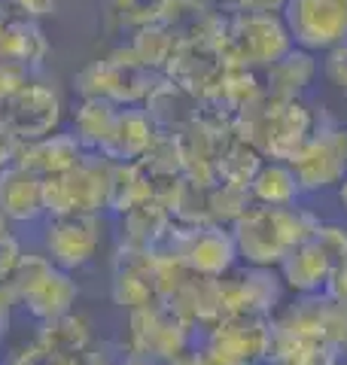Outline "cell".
I'll return each mask as SVG.
<instances>
[{"mask_svg":"<svg viewBox=\"0 0 347 365\" xmlns=\"http://www.w3.org/2000/svg\"><path fill=\"white\" fill-rule=\"evenodd\" d=\"M320 225L323 216L305 207L302 201L293 204V207L250 204L231 222L238 262H244L250 268H281V262L302 241H308Z\"/></svg>","mask_w":347,"mask_h":365,"instance_id":"1","label":"cell"},{"mask_svg":"<svg viewBox=\"0 0 347 365\" xmlns=\"http://www.w3.org/2000/svg\"><path fill=\"white\" fill-rule=\"evenodd\" d=\"M317 107H308L305 98H274L265 91L250 107L235 113V134L253 143L262 158L289 162L317 128Z\"/></svg>","mask_w":347,"mask_h":365,"instance_id":"2","label":"cell"},{"mask_svg":"<svg viewBox=\"0 0 347 365\" xmlns=\"http://www.w3.org/2000/svg\"><path fill=\"white\" fill-rule=\"evenodd\" d=\"M216 46L228 67L265 71L293 49L281 13H223Z\"/></svg>","mask_w":347,"mask_h":365,"instance_id":"3","label":"cell"},{"mask_svg":"<svg viewBox=\"0 0 347 365\" xmlns=\"http://www.w3.org/2000/svg\"><path fill=\"white\" fill-rule=\"evenodd\" d=\"M347 259V225L326 222L317 228L308 241L289 253L277 274L289 295H320L329 289L338 265Z\"/></svg>","mask_w":347,"mask_h":365,"instance_id":"4","label":"cell"},{"mask_svg":"<svg viewBox=\"0 0 347 365\" xmlns=\"http://www.w3.org/2000/svg\"><path fill=\"white\" fill-rule=\"evenodd\" d=\"M113 162L98 153H86L64 174L43 180V207L46 216L64 213H101L107 210Z\"/></svg>","mask_w":347,"mask_h":365,"instance_id":"5","label":"cell"},{"mask_svg":"<svg viewBox=\"0 0 347 365\" xmlns=\"http://www.w3.org/2000/svg\"><path fill=\"white\" fill-rule=\"evenodd\" d=\"M161 73H153L134 58L131 49H116L76 73L74 88L83 98H101L116 107H141Z\"/></svg>","mask_w":347,"mask_h":365,"instance_id":"6","label":"cell"},{"mask_svg":"<svg viewBox=\"0 0 347 365\" xmlns=\"http://www.w3.org/2000/svg\"><path fill=\"white\" fill-rule=\"evenodd\" d=\"M289 165L302 182L305 195L338 189L347 177V125L335 119L326 107H320L314 134L289 158Z\"/></svg>","mask_w":347,"mask_h":365,"instance_id":"7","label":"cell"},{"mask_svg":"<svg viewBox=\"0 0 347 365\" xmlns=\"http://www.w3.org/2000/svg\"><path fill=\"white\" fill-rule=\"evenodd\" d=\"M9 283L16 289L19 304L40 323L74 311L79 295L71 271H61L49 256H21Z\"/></svg>","mask_w":347,"mask_h":365,"instance_id":"8","label":"cell"},{"mask_svg":"<svg viewBox=\"0 0 347 365\" xmlns=\"http://www.w3.org/2000/svg\"><path fill=\"white\" fill-rule=\"evenodd\" d=\"M271 329L293 341H326L344 350L347 347V307L332 295H293L277 307Z\"/></svg>","mask_w":347,"mask_h":365,"instance_id":"9","label":"cell"},{"mask_svg":"<svg viewBox=\"0 0 347 365\" xmlns=\"http://www.w3.org/2000/svg\"><path fill=\"white\" fill-rule=\"evenodd\" d=\"M192 332L195 329L174 314L171 304L159 302L144 307V311H131L129 338L122 341V347L131 356H144L159 365H168L180 359L183 353H189Z\"/></svg>","mask_w":347,"mask_h":365,"instance_id":"10","label":"cell"},{"mask_svg":"<svg viewBox=\"0 0 347 365\" xmlns=\"http://www.w3.org/2000/svg\"><path fill=\"white\" fill-rule=\"evenodd\" d=\"M281 19L296 49L329 55L347 43V0H286Z\"/></svg>","mask_w":347,"mask_h":365,"instance_id":"11","label":"cell"},{"mask_svg":"<svg viewBox=\"0 0 347 365\" xmlns=\"http://www.w3.org/2000/svg\"><path fill=\"white\" fill-rule=\"evenodd\" d=\"M271 344V317H226L207 329V365H262Z\"/></svg>","mask_w":347,"mask_h":365,"instance_id":"12","label":"cell"},{"mask_svg":"<svg viewBox=\"0 0 347 365\" xmlns=\"http://www.w3.org/2000/svg\"><path fill=\"white\" fill-rule=\"evenodd\" d=\"M101 241H104L101 213L49 216L46 232H43L46 256H49L61 271H76V268L89 265L101 250Z\"/></svg>","mask_w":347,"mask_h":365,"instance_id":"13","label":"cell"},{"mask_svg":"<svg viewBox=\"0 0 347 365\" xmlns=\"http://www.w3.org/2000/svg\"><path fill=\"white\" fill-rule=\"evenodd\" d=\"M0 122H4L21 143L40 140V137L55 134L58 122H61V101H58L52 88L28 79V83L19 86L9 98H4V104H0Z\"/></svg>","mask_w":347,"mask_h":365,"instance_id":"14","label":"cell"},{"mask_svg":"<svg viewBox=\"0 0 347 365\" xmlns=\"http://www.w3.org/2000/svg\"><path fill=\"white\" fill-rule=\"evenodd\" d=\"M226 67L228 64L223 61L216 40H183L161 76L186 88L198 101H207L216 95V86L223 79Z\"/></svg>","mask_w":347,"mask_h":365,"instance_id":"15","label":"cell"},{"mask_svg":"<svg viewBox=\"0 0 347 365\" xmlns=\"http://www.w3.org/2000/svg\"><path fill=\"white\" fill-rule=\"evenodd\" d=\"M156 140H159V131L144 107H119L98 155L110 158V162H119V165L141 162Z\"/></svg>","mask_w":347,"mask_h":365,"instance_id":"16","label":"cell"},{"mask_svg":"<svg viewBox=\"0 0 347 365\" xmlns=\"http://www.w3.org/2000/svg\"><path fill=\"white\" fill-rule=\"evenodd\" d=\"M113 302L129 311H144L149 304H159L153 253L119 250V259L113 265Z\"/></svg>","mask_w":347,"mask_h":365,"instance_id":"17","label":"cell"},{"mask_svg":"<svg viewBox=\"0 0 347 365\" xmlns=\"http://www.w3.org/2000/svg\"><path fill=\"white\" fill-rule=\"evenodd\" d=\"M144 110H146V116L153 119L159 134L177 137V134L186 131L195 119H198L201 101L195 95H189L186 88H180L177 83H171V79L161 76L159 83L153 86V91L146 95Z\"/></svg>","mask_w":347,"mask_h":365,"instance_id":"18","label":"cell"},{"mask_svg":"<svg viewBox=\"0 0 347 365\" xmlns=\"http://www.w3.org/2000/svg\"><path fill=\"white\" fill-rule=\"evenodd\" d=\"M0 210L6 222H34L46 216L43 207V177L31 174L21 165L0 170Z\"/></svg>","mask_w":347,"mask_h":365,"instance_id":"19","label":"cell"},{"mask_svg":"<svg viewBox=\"0 0 347 365\" xmlns=\"http://www.w3.org/2000/svg\"><path fill=\"white\" fill-rule=\"evenodd\" d=\"M86 155V150L76 143L74 134H49V137H40V140H25L19 150L16 165L28 168L31 174L37 177H55V174H64L71 170L79 158Z\"/></svg>","mask_w":347,"mask_h":365,"instance_id":"20","label":"cell"},{"mask_svg":"<svg viewBox=\"0 0 347 365\" xmlns=\"http://www.w3.org/2000/svg\"><path fill=\"white\" fill-rule=\"evenodd\" d=\"M46 58H49V40L37 25V19L9 16L0 28V61L31 71V67H40Z\"/></svg>","mask_w":347,"mask_h":365,"instance_id":"21","label":"cell"},{"mask_svg":"<svg viewBox=\"0 0 347 365\" xmlns=\"http://www.w3.org/2000/svg\"><path fill=\"white\" fill-rule=\"evenodd\" d=\"M317 73H320L317 55L293 46L281 61H274L271 67L262 71V86L274 98H305V91L314 86Z\"/></svg>","mask_w":347,"mask_h":365,"instance_id":"22","label":"cell"},{"mask_svg":"<svg viewBox=\"0 0 347 365\" xmlns=\"http://www.w3.org/2000/svg\"><path fill=\"white\" fill-rule=\"evenodd\" d=\"M171 210L161 201H144L134 210L122 216V235H119V250H134V253H153L159 247L161 235L171 225Z\"/></svg>","mask_w":347,"mask_h":365,"instance_id":"23","label":"cell"},{"mask_svg":"<svg viewBox=\"0 0 347 365\" xmlns=\"http://www.w3.org/2000/svg\"><path fill=\"white\" fill-rule=\"evenodd\" d=\"M250 198L253 204H268V207H293L305 198V192L293 165L265 158L256 177L250 180Z\"/></svg>","mask_w":347,"mask_h":365,"instance_id":"24","label":"cell"},{"mask_svg":"<svg viewBox=\"0 0 347 365\" xmlns=\"http://www.w3.org/2000/svg\"><path fill=\"white\" fill-rule=\"evenodd\" d=\"M34 341L52 353H83L91 344V323L83 314L67 311L55 319H46Z\"/></svg>","mask_w":347,"mask_h":365,"instance_id":"25","label":"cell"},{"mask_svg":"<svg viewBox=\"0 0 347 365\" xmlns=\"http://www.w3.org/2000/svg\"><path fill=\"white\" fill-rule=\"evenodd\" d=\"M116 104L101 98H83V104L74 113V137L86 153H101L104 140L110 134V125L116 119Z\"/></svg>","mask_w":347,"mask_h":365,"instance_id":"26","label":"cell"},{"mask_svg":"<svg viewBox=\"0 0 347 365\" xmlns=\"http://www.w3.org/2000/svg\"><path fill=\"white\" fill-rule=\"evenodd\" d=\"M177 46H180L177 34H174L168 25H161V21H153V25H144V28L134 31L129 49L134 52V58L144 67H149L153 73H165V67L171 64Z\"/></svg>","mask_w":347,"mask_h":365,"instance_id":"27","label":"cell"},{"mask_svg":"<svg viewBox=\"0 0 347 365\" xmlns=\"http://www.w3.org/2000/svg\"><path fill=\"white\" fill-rule=\"evenodd\" d=\"M262 153L253 143L241 140L235 134L223 146V153L216 155V182H228V186L250 189V180L256 177V170L262 168Z\"/></svg>","mask_w":347,"mask_h":365,"instance_id":"28","label":"cell"},{"mask_svg":"<svg viewBox=\"0 0 347 365\" xmlns=\"http://www.w3.org/2000/svg\"><path fill=\"white\" fill-rule=\"evenodd\" d=\"M262 95H265L262 71H250V67H226V73L216 86V95L207 98V101H216V104H223L226 110L241 113Z\"/></svg>","mask_w":347,"mask_h":365,"instance_id":"29","label":"cell"},{"mask_svg":"<svg viewBox=\"0 0 347 365\" xmlns=\"http://www.w3.org/2000/svg\"><path fill=\"white\" fill-rule=\"evenodd\" d=\"M113 4L125 25L137 31L144 25H153V21H161L168 0H113Z\"/></svg>","mask_w":347,"mask_h":365,"instance_id":"30","label":"cell"},{"mask_svg":"<svg viewBox=\"0 0 347 365\" xmlns=\"http://www.w3.org/2000/svg\"><path fill=\"white\" fill-rule=\"evenodd\" d=\"M21 244H19V237L16 235H9V232H0V283H9L13 280V274L19 268V262H21Z\"/></svg>","mask_w":347,"mask_h":365,"instance_id":"31","label":"cell"},{"mask_svg":"<svg viewBox=\"0 0 347 365\" xmlns=\"http://www.w3.org/2000/svg\"><path fill=\"white\" fill-rule=\"evenodd\" d=\"M83 359H86V365H119L125 359V347L113 344V341H101V344L91 341L83 350Z\"/></svg>","mask_w":347,"mask_h":365,"instance_id":"32","label":"cell"},{"mask_svg":"<svg viewBox=\"0 0 347 365\" xmlns=\"http://www.w3.org/2000/svg\"><path fill=\"white\" fill-rule=\"evenodd\" d=\"M223 13H281L286 0H216Z\"/></svg>","mask_w":347,"mask_h":365,"instance_id":"33","label":"cell"},{"mask_svg":"<svg viewBox=\"0 0 347 365\" xmlns=\"http://www.w3.org/2000/svg\"><path fill=\"white\" fill-rule=\"evenodd\" d=\"M6 16H25V19H43L55 9V0H4Z\"/></svg>","mask_w":347,"mask_h":365,"instance_id":"34","label":"cell"},{"mask_svg":"<svg viewBox=\"0 0 347 365\" xmlns=\"http://www.w3.org/2000/svg\"><path fill=\"white\" fill-rule=\"evenodd\" d=\"M323 71H326L329 83H332V86H338L344 95H347V43L326 55V64H323Z\"/></svg>","mask_w":347,"mask_h":365,"instance_id":"35","label":"cell"},{"mask_svg":"<svg viewBox=\"0 0 347 365\" xmlns=\"http://www.w3.org/2000/svg\"><path fill=\"white\" fill-rule=\"evenodd\" d=\"M28 83V71L19 64H9V61H0V104H4V98H9L19 86Z\"/></svg>","mask_w":347,"mask_h":365,"instance_id":"36","label":"cell"},{"mask_svg":"<svg viewBox=\"0 0 347 365\" xmlns=\"http://www.w3.org/2000/svg\"><path fill=\"white\" fill-rule=\"evenodd\" d=\"M19 150H21V140L6 128L4 122H0V170L9 168V165H16Z\"/></svg>","mask_w":347,"mask_h":365,"instance_id":"37","label":"cell"},{"mask_svg":"<svg viewBox=\"0 0 347 365\" xmlns=\"http://www.w3.org/2000/svg\"><path fill=\"white\" fill-rule=\"evenodd\" d=\"M16 304H19V299H16L13 283H0V332H6L9 314H13V307H16Z\"/></svg>","mask_w":347,"mask_h":365,"instance_id":"38","label":"cell"},{"mask_svg":"<svg viewBox=\"0 0 347 365\" xmlns=\"http://www.w3.org/2000/svg\"><path fill=\"white\" fill-rule=\"evenodd\" d=\"M326 295H332L335 302L347 307V259H344L341 265H338V271H335V277H332V283H329Z\"/></svg>","mask_w":347,"mask_h":365,"instance_id":"39","label":"cell"},{"mask_svg":"<svg viewBox=\"0 0 347 365\" xmlns=\"http://www.w3.org/2000/svg\"><path fill=\"white\" fill-rule=\"evenodd\" d=\"M119 365H159V362H153V359H144V356H131V353H125V359H122Z\"/></svg>","mask_w":347,"mask_h":365,"instance_id":"40","label":"cell"},{"mask_svg":"<svg viewBox=\"0 0 347 365\" xmlns=\"http://www.w3.org/2000/svg\"><path fill=\"white\" fill-rule=\"evenodd\" d=\"M338 201H341V207H344V213H347V177H344V182L338 186Z\"/></svg>","mask_w":347,"mask_h":365,"instance_id":"41","label":"cell"},{"mask_svg":"<svg viewBox=\"0 0 347 365\" xmlns=\"http://www.w3.org/2000/svg\"><path fill=\"white\" fill-rule=\"evenodd\" d=\"M0 232H6V216H4V210H0Z\"/></svg>","mask_w":347,"mask_h":365,"instance_id":"42","label":"cell"},{"mask_svg":"<svg viewBox=\"0 0 347 365\" xmlns=\"http://www.w3.org/2000/svg\"><path fill=\"white\" fill-rule=\"evenodd\" d=\"M4 21H6V16H4V13H0V28H4Z\"/></svg>","mask_w":347,"mask_h":365,"instance_id":"43","label":"cell"},{"mask_svg":"<svg viewBox=\"0 0 347 365\" xmlns=\"http://www.w3.org/2000/svg\"><path fill=\"white\" fill-rule=\"evenodd\" d=\"M265 365H281V362H265Z\"/></svg>","mask_w":347,"mask_h":365,"instance_id":"44","label":"cell"},{"mask_svg":"<svg viewBox=\"0 0 347 365\" xmlns=\"http://www.w3.org/2000/svg\"><path fill=\"white\" fill-rule=\"evenodd\" d=\"M344 356H347V347H344Z\"/></svg>","mask_w":347,"mask_h":365,"instance_id":"45","label":"cell"}]
</instances>
